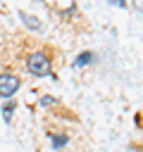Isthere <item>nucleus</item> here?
Instances as JSON below:
<instances>
[{
    "instance_id": "nucleus-4",
    "label": "nucleus",
    "mask_w": 143,
    "mask_h": 152,
    "mask_svg": "<svg viewBox=\"0 0 143 152\" xmlns=\"http://www.w3.org/2000/svg\"><path fill=\"white\" fill-rule=\"evenodd\" d=\"M19 17H21V21H24L31 31H38V28H41V21H36V17H31V14H26V12H19Z\"/></svg>"
},
{
    "instance_id": "nucleus-7",
    "label": "nucleus",
    "mask_w": 143,
    "mask_h": 152,
    "mask_svg": "<svg viewBox=\"0 0 143 152\" xmlns=\"http://www.w3.org/2000/svg\"><path fill=\"white\" fill-rule=\"evenodd\" d=\"M52 104H57L55 97H50V95H43L41 97V107H52Z\"/></svg>"
},
{
    "instance_id": "nucleus-6",
    "label": "nucleus",
    "mask_w": 143,
    "mask_h": 152,
    "mask_svg": "<svg viewBox=\"0 0 143 152\" xmlns=\"http://www.w3.org/2000/svg\"><path fill=\"white\" fill-rule=\"evenodd\" d=\"M14 109H17V102H14V100H10V102L5 104V109H2V114H5V121H10V119H12V112H14Z\"/></svg>"
},
{
    "instance_id": "nucleus-8",
    "label": "nucleus",
    "mask_w": 143,
    "mask_h": 152,
    "mask_svg": "<svg viewBox=\"0 0 143 152\" xmlns=\"http://www.w3.org/2000/svg\"><path fill=\"white\" fill-rule=\"evenodd\" d=\"M110 2H112V5H117V7H126V2H124V0H110Z\"/></svg>"
},
{
    "instance_id": "nucleus-2",
    "label": "nucleus",
    "mask_w": 143,
    "mask_h": 152,
    "mask_svg": "<svg viewBox=\"0 0 143 152\" xmlns=\"http://www.w3.org/2000/svg\"><path fill=\"white\" fill-rule=\"evenodd\" d=\"M21 88V78L17 74H0V97H12Z\"/></svg>"
},
{
    "instance_id": "nucleus-5",
    "label": "nucleus",
    "mask_w": 143,
    "mask_h": 152,
    "mask_svg": "<svg viewBox=\"0 0 143 152\" xmlns=\"http://www.w3.org/2000/svg\"><path fill=\"white\" fill-rule=\"evenodd\" d=\"M50 140H52V147H55V150H60V147H64V145L69 142L67 135H55V133H50Z\"/></svg>"
},
{
    "instance_id": "nucleus-1",
    "label": "nucleus",
    "mask_w": 143,
    "mask_h": 152,
    "mask_svg": "<svg viewBox=\"0 0 143 152\" xmlns=\"http://www.w3.org/2000/svg\"><path fill=\"white\" fill-rule=\"evenodd\" d=\"M26 69L31 76H50L52 74V66H50V57L45 52H33L26 57Z\"/></svg>"
},
{
    "instance_id": "nucleus-3",
    "label": "nucleus",
    "mask_w": 143,
    "mask_h": 152,
    "mask_svg": "<svg viewBox=\"0 0 143 152\" xmlns=\"http://www.w3.org/2000/svg\"><path fill=\"white\" fill-rule=\"evenodd\" d=\"M95 59V55L91 52V50H86V52H81L76 59H74V69H81V66H86V64H91Z\"/></svg>"
}]
</instances>
